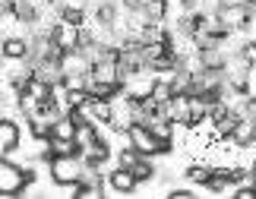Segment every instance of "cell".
Segmentation results:
<instances>
[{
    "label": "cell",
    "instance_id": "8992f818",
    "mask_svg": "<svg viewBox=\"0 0 256 199\" xmlns=\"http://www.w3.org/2000/svg\"><path fill=\"white\" fill-rule=\"evenodd\" d=\"M120 0H98L92 6V19L98 28H104V32H111V28L120 22Z\"/></svg>",
    "mask_w": 256,
    "mask_h": 199
},
{
    "label": "cell",
    "instance_id": "30bf717a",
    "mask_svg": "<svg viewBox=\"0 0 256 199\" xmlns=\"http://www.w3.org/2000/svg\"><path fill=\"white\" fill-rule=\"evenodd\" d=\"M13 19L19 26H38L42 22V10H38L32 0H16L13 4Z\"/></svg>",
    "mask_w": 256,
    "mask_h": 199
},
{
    "label": "cell",
    "instance_id": "7c38bea8",
    "mask_svg": "<svg viewBox=\"0 0 256 199\" xmlns=\"http://www.w3.org/2000/svg\"><path fill=\"white\" fill-rule=\"evenodd\" d=\"M57 19L80 28V26H86V22H88V10H86V6H76V4H64L60 10H57Z\"/></svg>",
    "mask_w": 256,
    "mask_h": 199
},
{
    "label": "cell",
    "instance_id": "e0dca14e",
    "mask_svg": "<svg viewBox=\"0 0 256 199\" xmlns=\"http://www.w3.org/2000/svg\"><path fill=\"white\" fill-rule=\"evenodd\" d=\"M238 54H240L250 66H256V38H247V42L238 48Z\"/></svg>",
    "mask_w": 256,
    "mask_h": 199
},
{
    "label": "cell",
    "instance_id": "5b68a950",
    "mask_svg": "<svg viewBox=\"0 0 256 199\" xmlns=\"http://www.w3.org/2000/svg\"><path fill=\"white\" fill-rule=\"evenodd\" d=\"M228 142L234 148H253L256 146V117L253 114L238 117V120H234V130L228 136Z\"/></svg>",
    "mask_w": 256,
    "mask_h": 199
},
{
    "label": "cell",
    "instance_id": "3957f363",
    "mask_svg": "<svg viewBox=\"0 0 256 199\" xmlns=\"http://www.w3.org/2000/svg\"><path fill=\"white\" fill-rule=\"evenodd\" d=\"M48 174H51V180L57 186H73L82 180L86 164H82V158H73V155H54L48 162Z\"/></svg>",
    "mask_w": 256,
    "mask_h": 199
},
{
    "label": "cell",
    "instance_id": "7a4b0ae2",
    "mask_svg": "<svg viewBox=\"0 0 256 199\" xmlns=\"http://www.w3.org/2000/svg\"><path fill=\"white\" fill-rule=\"evenodd\" d=\"M126 142H130L140 155H149V158H162V155H171L174 152V142H158V139L152 136V130L146 124H130V130H126Z\"/></svg>",
    "mask_w": 256,
    "mask_h": 199
},
{
    "label": "cell",
    "instance_id": "ac0fdd59",
    "mask_svg": "<svg viewBox=\"0 0 256 199\" xmlns=\"http://www.w3.org/2000/svg\"><path fill=\"white\" fill-rule=\"evenodd\" d=\"M200 10V0H180V13H193Z\"/></svg>",
    "mask_w": 256,
    "mask_h": 199
},
{
    "label": "cell",
    "instance_id": "5bb4252c",
    "mask_svg": "<svg viewBox=\"0 0 256 199\" xmlns=\"http://www.w3.org/2000/svg\"><path fill=\"white\" fill-rule=\"evenodd\" d=\"M130 171H133V177H136L140 184H149V180H155V174H158V171H155V162H152L149 155H140V158L133 162Z\"/></svg>",
    "mask_w": 256,
    "mask_h": 199
},
{
    "label": "cell",
    "instance_id": "277c9868",
    "mask_svg": "<svg viewBox=\"0 0 256 199\" xmlns=\"http://www.w3.org/2000/svg\"><path fill=\"white\" fill-rule=\"evenodd\" d=\"M48 38H51V44H57L64 54H70V51L80 48V28L70 26V22H60V19L48 26Z\"/></svg>",
    "mask_w": 256,
    "mask_h": 199
},
{
    "label": "cell",
    "instance_id": "8fae6325",
    "mask_svg": "<svg viewBox=\"0 0 256 199\" xmlns=\"http://www.w3.org/2000/svg\"><path fill=\"white\" fill-rule=\"evenodd\" d=\"M168 0H142L136 10L142 13L146 22H168Z\"/></svg>",
    "mask_w": 256,
    "mask_h": 199
},
{
    "label": "cell",
    "instance_id": "4fadbf2b",
    "mask_svg": "<svg viewBox=\"0 0 256 199\" xmlns=\"http://www.w3.org/2000/svg\"><path fill=\"white\" fill-rule=\"evenodd\" d=\"M48 139H76V124H73V117L66 111L51 124V136Z\"/></svg>",
    "mask_w": 256,
    "mask_h": 199
},
{
    "label": "cell",
    "instance_id": "9c48e42d",
    "mask_svg": "<svg viewBox=\"0 0 256 199\" xmlns=\"http://www.w3.org/2000/svg\"><path fill=\"white\" fill-rule=\"evenodd\" d=\"M108 186H111L114 193H124V196H126V193H136L140 180L133 177L130 168H120V164H117L114 171H108Z\"/></svg>",
    "mask_w": 256,
    "mask_h": 199
},
{
    "label": "cell",
    "instance_id": "ffe728a7",
    "mask_svg": "<svg viewBox=\"0 0 256 199\" xmlns=\"http://www.w3.org/2000/svg\"><path fill=\"white\" fill-rule=\"evenodd\" d=\"M0 108H4V92H0Z\"/></svg>",
    "mask_w": 256,
    "mask_h": 199
},
{
    "label": "cell",
    "instance_id": "2e32d148",
    "mask_svg": "<svg viewBox=\"0 0 256 199\" xmlns=\"http://www.w3.org/2000/svg\"><path fill=\"white\" fill-rule=\"evenodd\" d=\"M136 158H140V152H136V148H133L130 142H126V146L120 148V152H117V164H120V168H133Z\"/></svg>",
    "mask_w": 256,
    "mask_h": 199
},
{
    "label": "cell",
    "instance_id": "d6986e66",
    "mask_svg": "<svg viewBox=\"0 0 256 199\" xmlns=\"http://www.w3.org/2000/svg\"><path fill=\"white\" fill-rule=\"evenodd\" d=\"M171 199H193V190H171Z\"/></svg>",
    "mask_w": 256,
    "mask_h": 199
},
{
    "label": "cell",
    "instance_id": "9a60e30c",
    "mask_svg": "<svg viewBox=\"0 0 256 199\" xmlns=\"http://www.w3.org/2000/svg\"><path fill=\"white\" fill-rule=\"evenodd\" d=\"M209 174H212V164L209 162H190V164H186V171H184V177L190 184H196V186H202L206 180H209Z\"/></svg>",
    "mask_w": 256,
    "mask_h": 199
},
{
    "label": "cell",
    "instance_id": "ba28073f",
    "mask_svg": "<svg viewBox=\"0 0 256 199\" xmlns=\"http://www.w3.org/2000/svg\"><path fill=\"white\" fill-rule=\"evenodd\" d=\"M0 57H4V60H13V64H22L28 57V38H22V35H4V38H0Z\"/></svg>",
    "mask_w": 256,
    "mask_h": 199
},
{
    "label": "cell",
    "instance_id": "6da1fadb",
    "mask_svg": "<svg viewBox=\"0 0 256 199\" xmlns=\"http://www.w3.org/2000/svg\"><path fill=\"white\" fill-rule=\"evenodd\" d=\"M38 180V171L32 164H16L10 155H0V196H22L26 186Z\"/></svg>",
    "mask_w": 256,
    "mask_h": 199
},
{
    "label": "cell",
    "instance_id": "52a82bcc",
    "mask_svg": "<svg viewBox=\"0 0 256 199\" xmlns=\"http://www.w3.org/2000/svg\"><path fill=\"white\" fill-rule=\"evenodd\" d=\"M22 142V130L13 117H0V155H13Z\"/></svg>",
    "mask_w": 256,
    "mask_h": 199
}]
</instances>
